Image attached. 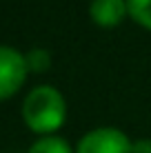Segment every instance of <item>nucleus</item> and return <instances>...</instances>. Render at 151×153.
<instances>
[{
    "label": "nucleus",
    "mask_w": 151,
    "mask_h": 153,
    "mask_svg": "<svg viewBox=\"0 0 151 153\" xmlns=\"http://www.w3.org/2000/svg\"><path fill=\"white\" fill-rule=\"evenodd\" d=\"M25 60H27V69L33 73H42L51 67V53L47 49H42V47H33L25 56Z\"/></svg>",
    "instance_id": "obj_7"
},
{
    "label": "nucleus",
    "mask_w": 151,
    "mask_h": 153,
    "mask_svg": "<svg viewBox=\"0 0 151 153\" xmlns=\"http://www.w3.org/2000/svg\"><path fill=\"white\" fill-rule=\"evenodd\" d=\"M27 153H76V151L69 146V142L58 138V135H45V138L36 140Z\"/></svg>",
    "instance_id": "obj_5"
},
{
    "label": "nucleus",
    "mask_w": 151,
    "mask_h": 153,
    "mask_svg": "<svg viewBox=\"0 0 151 153\" xmlns=\"http://www.w3.org/2000/svg\"><path fill=\"white\" fill-rule=\"evenodd\" d=\"M27 60L18 49L0 45V100L11 98L20 91L27 78Z\"/></svg>",
    "instance_id": "obj_3"
},
{
    "label": "nucleus",
    "mask_w": 151,
    "mask_h": 153,
    "mask_svg": "<svg viewBox=\"0 0 151 153\" xmlns=\"http://www.w3.org/2000/svg\"><path fill=\"white\" fill-rule=\"evenodd\" d=\"M22 120L33 133L51 135L65 124L67 102L65 96L51 84L33 87L22 102Z\"/></svg>",
    "instance_id": "obj_1"
},
{
    "label": "nucleus",
    "mask_w": 151,
    "mask_h": 153,
    "mask_svg": "<svg viewBox=\"0 0 151 153\" xmlns=\"http://www.w3.org/2000/svg\"><path fill=\"white\" fill-rule=\"evenodd\" d=\"M131 142L122 129L96 126L80 138L76 153H131Z\"/></svg>",
    "instance_id": "obj_2"
},
{
    "label": "nucleus",
    "mask_w": 151,
    "mask_h": 153,
    "mask_svg": "<svg viewBox=\"0 0 151 153\" xmlns=\"http://www.w3.org/2000/svg\"><path fill=\"white\" fill-rule=\"evenodd\" d=\"M127 11L136 25L151 31V0H127Z\"/></svg>",
    "instance_id": "obj_6"
},
{
    "label": "nucleus",
    "mask_w": 151,
    "mask_h": 153,
    "mask_svg": "<svg viewBox=\"0 0 151 153\" xmlns=\"http://www.w3.org/2000/svg\"><path fill=\"white\" fill-rule=\"evenodd\" d=\"M127 16V0H91L89 4V18L100 29H116Z\"/></svg>",
    "instance_id": "obj_4"
},
{
    "label": "nucleus",
    "mask_w": 151,
    "mask_h": 153,
    "mask_svg": "<svg viewBox=\"0 0 151 153\" xmlns=\"http://www.w3.org/2000/svg\"><path fill=\"white\" fill-rule=\"evenodd\" d=\"M131 153H151V140L149 138H140L131 142Z\"/></svg>",
    "instance_id": "obj_8"
}]
</instances>
